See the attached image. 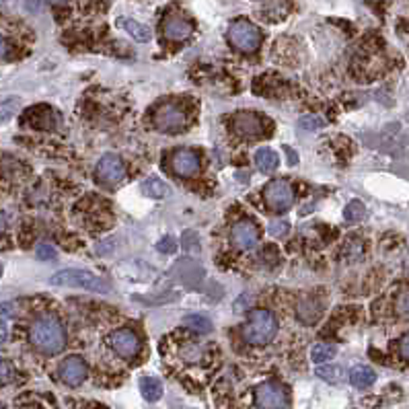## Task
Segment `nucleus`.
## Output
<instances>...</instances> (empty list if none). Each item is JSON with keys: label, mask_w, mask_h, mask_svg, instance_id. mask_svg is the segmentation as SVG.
I'll return each mask as SVG.
<instances>
[{"label": "nucleus", "mask_w": 409, "mask_h": 409, "mask_svg": "<svg viewBox=\"0 0 409 409\" xmlns=\"http://www.w3.org/2000/svg\"><path fill=\"white\" fill-rule=\"evenodd\" d=\"M35 253H37V257H39V259H45V261L56 259V251H54V247H51V245H45V243H39V245H37V249H35Z\"/></svg>", "instance_id": "28"}, {"label": "nucleus", "mask_w": 409, "mask_h": 409, "mask_svg": "<svg viewBox=\"0 0 409 409\" xmlns=\"http://www.w3.org/2000/svg\"><path fill=\"white\" fill-rule=\"evenodd\" d=\"M229 41L241 51H255L261 45V31L247 19H239L229 27Z\"/></svg>", "instance_id": "4"}, {"label": "nucleus", "mask_w": 409, "mask_h": 409, "mask_svg": "<svg viewBox=\"0 0 409 409\" xmlns=\"http://www.w3.org/2000/svg\"><path fill=\"white\" fill-rule=\"evenodd\" d=\"M255 404L259 408H288L290 401H288V393L286 389L276 383V381H268V383H261L257 389H255Z\"/></svg>", "instance_id": "8"}, {"label": "nucleus", "mask_w": 409, "mask_h": 409, "mask_svg": "<svg viewBox=\"0 0 409 409\" xmlns=\"http://www.w3.org/2000/svg\"><path fill=\"white\" fill-rule=\"evenodd\" d=\"M395 311H397V315H399V317H404V319H409V290L401 292V294L397 296V303H395Z\"/></svg>", "instance_id": "25"}, {"label": "nucleus", "mask_w": 409, "mask_h": 409, "mask_svg": "<svg viewBox=\"0 0 409 409\" xmlns=\"http://www.w3.org/2000/svg\"><path fill=\"white\" fill-rule=\"evenodd\" d=\"M286 152H288V163H296V161H299V156H296L290 148H286Z\"/></svg>", "instance_id": "32"}, {"label": "nucleus", "mask_w": 409, "mask_h": 409, "mask_svg": "<svg viewBox=\"0 0 409 409\" xmlns=\"http://www.w3.org/2000/svg\"><path fill=\"white\" fill-rule=\"evenodd\" d=\"M233 130L243 138H257L264 134V121L253 111H239L233 119Z\"/></svg>", "instance_id": "13"}, {"label": "nucleus", "mask_w": 409, "mask_h": 409, "mask_svg": "<svg viewBox=\"0 0 409 409\" xmlns=\"http://www.w3.org/2000/svg\"><path fill=\"white\" fill-rule=\"evenodd\" d=\"M142 191H144V196H148L152 200H163V198H167L171 194L169 185L163 179H159V177H148L144 181V185H142Z\"/></svg>", "instance_id": "18"}, {"label": "nucleus", "mask_w": 409, "mask_h": 409, "mask_svg": "<svg viewBox=\"0 0 409 409\" xmlns=\"http://www.w3.org/2000/svg\"><path fill=\"white\" fill-rule=\"evenodd\" d=\"M58 375L68 387H78V385L84 383V379L89 375V366L80 356H68V358L62 360Z\"/></svg>", "instance_id": "12"}, {"label": "nucleus", "mask_w": 409, "mask_h": 409, "mask_svg": "<svg viewBox=\"0 0 409 409\" xmlns=\"http://www.w3.org/2000/svg\"><path fill=\"white\" fill-rule=\"evenodd\" d=\"M255 165L261 173H272L278 169V154L272 148H259L255 152Z\"/></svg>", "instance_id": "19"}, {"label": "nucleus", "mask_w": 409, "mask_h": 409, "mask_svg": "<svg viewBox=\"0 0 409 409\" xmlns=\"http://www.w3.org/2000/svg\"><path fill=\"white\" fill-rule=\"evenodd\" d=\"M49 4H64V2H68V0H47Z\"/></svg>", "instance_id": "33"}, {"label": "nucleus", "mask_w": 409, "mask_h": 409, "mask_svg": "<svg viewBox=\"0 0 409 409\" xmlns=\"http://www.w3.org/2000/svg\"><path fill=\"white\" fill-rule=\"evenodd\" d=\"M317 377L323 379V381H327V383H331V385H338V383L344 381L346 371H344L342 366H338V364H327V362H325V364H319Z\"/></svg>", "instance_id": "21"}, {"label": "nucleus", "mask_w": 409, "mask_h": 409, "mask_svg": "<svg viewBox=\"0 0 409 409\" xmlns=\"http://www.w3.org/2000/svg\"><path fill=\"white\" fill-rule=\"evenodd\" d=\"M264 200L270 210L274 212H286L294 204V187L286 179H274L264 189Z\"/></svg>", "instance_id": "5"}, {"label": "nucleus", "mask_w": 409, "mask_h": 409, "mask_svg": "<svg viewBox=\"0 0 409 409\" xmlns=\"http://www.w3.org/2000/svg\"><path fill=\"white\" fill-rule=\"evenodd\" d=\"M290 231V224L286 222V220H276V222H272L270 226H268V233L272 235V237H284L286 233Z\"/></svg>", "instance_id": "26"}, {"label": "nucleus", "mask_w": 409, "mask_h": 409, "mask_svg": "<svg viewBox=\"0 0 409 409\" xmlns=\"http://www.w3.org/2000/svg\"><path fill=\"white\" fill-rule=\"evenodd\" d=\"M152 124H154V128H156L159 132H163V134H177V132H181V130L187 126V117H185V113H183L177 105L165 103V105H161V107L154 111Z\"/></svg>", "instance_id": "6"}, {"label": "nucleus", "mask_w": 409, "mask_h": 409, "mask_svg": "<svg viewBox=\"0 0 409 409\" xmlns=\"http://www.w3.org/2000/svg\"><path fill=\"white\" fill-rule=\"evenodd\" d=\"M399 354L406 362H409V334L399 340Z\"/></svg>", "instance_id": "30"}, {"label": "nucleus", "mask_w": 409, "mask_h": 409, "mask_svg": "<svg viewBox=\"0 0 409 409\" xmlns=\"http://www.w3.org/2000/svg\"><path fill=\"white\" fill-rule=\"evenodd\" d=\"M109 346L113 348V352L126 360H132L138 356L140 352V340L132 329H117L109 336Z\"/></svg>", "instance_id": "9"}, {"label": "nucleus", "mask_w": 409, "mask_h": 409, "mask_svg": "<svg viewBox=\"0 0 409 409\" xmlns=\"http://www.w3.org/2000/svg\"><path fill=\"white\" fill-rule=\"evenodd\" d=\"M12 381V373H10V364L4 360L2 362V385H8Z\"/></svg>", "instance_id": "31"}, {"label": "nucleus", "mask_w": 409, "mask_h": 409, "mask_svg": "<svg viewBox=\"0 0 409 409\" xmlns=\"http://www.w3.org/2000/svg\"><path fill=\"white\" fill-rule=\"evenodd\" d=\"M336 354H338L336 346H331V344H315L313 350H311V360L315 364H325V362L334 360Z\"/></svg>", "instance_id": "22"}, {"label": "nucleus", "mask_w": 409, "mask_h": 409, "mask_svg": "<svg viewBox=\"0 0 409 409\" xmlns=\"http://www.w3.org/2000/svg\"><path fill=\"white\" fill-rule=\"evenodd\" d=\"M140 391H142V397L146 401H156L163 395V383L159 379H154V377H142Z\"/></svg>", "instance_id": "20"}, {"label": "nucleus", "mask_w": 409, "mask_h": 409, "mask_svg": "<svg viewBox=\"0 0 409 409\" xmlns=\"http://www.w3.org/2000/svg\"><path fill=\"white\" fill-rule=\"evenodd\" d=\"M344 216L348 222H360L366 216V208L360 200H352L346 208H344Z\"/></svg>", "instance_id": "24"}, {"label": "nucleus", "mask_w": 409, "mask_h": 409, "mask_svg": "<svg viewBox=\"0 0 409 409\" xmlns=\"http://www.w3.org/2000/svg\"><path fill=\"white\" fill-rule=\"evenodd\" d=\"M156 249H159L161 253H173V251L177 249V243H175L173 237H163V239L159 241Z\"/></svg>", "instance_id": "29"}, {"label": "nucleus", "mask_w": 409, "mask_h": 409, "mask_svg": "<svg viewBox=\"0 0 409 409\" xmlns=\"http://www.w3.org/2000/svg\"><path fill=\"white\" fill-rule=\"evenodd\" d=\"M375 381H377V375L371 366H354L350 371V383L356 389H369L375 385Z\"/></svg>", "instance_id": "17"}, {"label": "nucleus", "mask_w": 409, "mask_h": 409, "mask_svg": "<svg viewBox=\"0 0 409 409\" xmlns=\"http://www.w3.org/2000/svg\"><path fill=\"white\" fill-rule=\"evenodd\" d=\"M278 331L276 315L266 309H255L249 313L247 325L243 327V340L251 346H268Z\"/></svg>", "instance_id": "2"}, {"label": "nucleus", "mask_w": 409, "mask_h": 409, "mask_svg": "<svg viewBox=\"0 0 409 409\" xmlns=\"http://www.w3.org/2000/svg\"><path fill=\"white\" fill-rule=\"evenodd\" d=\"M299 126H301L303 130H317V128L323 126V119H319V117H315V115H303L301 121H299Z\"/></svg>", "instance_id": "27"}, {"label": "nucleus", "mask_w": 409, "mask_h": 409, "mask_svg": "<svg viewBox=\"0 0 409 409\" xmlns=\"http://www.w3.org/2000/svg\"><path fill=\"white\" fill-rule=\"evenodd\" d=\"M183 325L189 327L196 334H208V331H212V323L204 315H189V317L183 319Z\"/></svg>", "instance_id": "23"}, {"label": "nucleus", "mask_w": 409, "mask_h": 409, "mask_svg": "<svg viewBox=\"0 0 409 409\" xmlns=\"http://www.w3.org/2000/svg\"><path fill=\"white\" fill-rule=\"evenodd\" d=\"M95 177L103 185H117L126 177V165L117 154H105L97 163Z\"/></svg>", "instance_id": "7"}, {"label": "nucleus", "mask_w": 409, "mask_h": 409, "mask_svg": "<svg viewBox=\"0 0 409 409\" xmlns=\"http://www.w3.org/2000/svg\"><path fill=\"white\" fill-rule=\"evenodd\" d=\"M29 342L45 356H54L66 348V329L54 315H39L29 327Z\"/></svg>", "instance_id": "1"}, {"label": "nucleus", "mask_w": 409, "mask_h": 409, "mask_svg": "<svg viewBox=\"0 0 409 409\" xmlns=\"http://www.w3.org/2000/svg\"><path fill=\"white\" fill-rule=\"evenodd\" d=\"M49 282L54 286H74V288H84L89 292H97V294H107L111 290V284L105 278L95 276L86 270H62L54 274Z\"/></svg>", "instance_id": "3"}, {"label": "nucleus", "mask_w": 409, "mask_h": 409, "mask_svg": "<svg viewBox=\"0 0 409 409\" xmlns=\"http://www.w3.org/2000/svg\"><path fill=\"white\" fill-rule=\"evenodd\" d=\"M191 31H194V25L189 21H185L183 16H177V14L169 16L163 25V33L171 41H183L191 35Z\"/></svg>", "instance_id": "14"}, {"label": "nucleus", "mask_w": 409, "mask_h": 409, "mask_svg": "<svg viewBox=\"0 0 409 409\" xmlns=\"http://www.w3.org/2000/svg\"><path fill=\"white\" fill-rule=\"evenodd\" d=\"M323 315V303L319 299H303L296 307V317L305 325H315Z\"/></svg>", "instance_id": "15"}, {"label": "nucleus", "mask_w": 409, "mask_h": 409, "mask_svg": "<svg viewBox=\"0 0 409 409\" xmlns=\"http://www.w3.org/2000/svg\"><path fill=\"white\" fill-rule=\"evenodd\" d=\"M171 167L177 177H183V179L196 177L200 173V156L198 152L189 148H179L171 156Z\"/></svg>", "instance_id": "11"}, {"label": "nucleus", "mask_w": 409, "mask_h": 409, "mask_svg": "<svg viewBox=\"0 0 409 409\" xmlns=\"http://www.w3.org/2000/svg\"><path fill=\"white\" fill-rule=\"evenodd\" d=\"M259 241V229L251 220H239L231 231V243L239 251H249Z\"/></svg>", "instance_id": "10"}, {"label": "nucleus", "mask_w": 409, "mask_h": 409, "mask_svg": "<svg viewBox=\"0 0 409 409\" xmlns=\"http://www.w3.org/2000/svg\"><path fill=\"white\" fill-rule=\"evenodd\" d=\"M117 27L124 29V31H128V35H132V37H134L136 41H140V43H146V41H150V37H152V31H150L146 25H142V23H138V21H134V19L119 16V19H117Z\"/></svg>", "instance_id": "16"}]
</instances>
